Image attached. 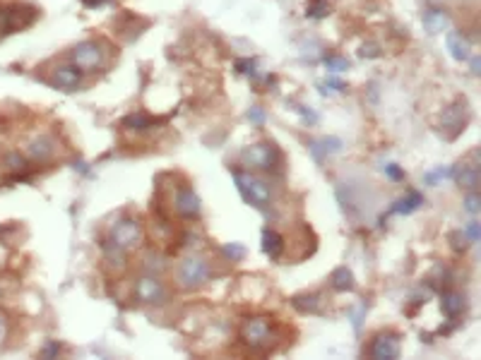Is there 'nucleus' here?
Instances as JSON below:
<instances>
[{"mask_svg":"<svg viewBox=\"0 0 481 360\" xmlns=\"http://www.w3.org/2000/svg\"><path fill=\"white\" fill-rule=\"evenodd\" d=\"M241 341L253 351H270L277 343L275 327L268 317H250L241 327Z\"/></svg>","mask_w":481,"mask_h":360,"instance_id":"obj_1","label":"nucleus"},{"mask_svg":"<svg viewBox=\"0 0 481 360\" xmlns=\"http://www.w3.org/2000/svg\"><path fill=\"white\" fill-rule=\"evenodd\" d=\"M234 180H236L238 195L243 197L245 205L258 207V209H268L272 195H270V187L263 180L250 173H243V171H234Z\"/></svg>","mask_w":481,"mask_h":360,"instance_id":"obj_2","label":"nucleus"},{"mask_svg":"<svg viewBox=\"0 0 481 360\" xmlns=\"http://www.w3.org/2000/svg\"><path fill=\"white\" fill-rule=\"evenodd\" d=\"M176 276H179V284L183 289H200V286H205L207 281H210L212 267H210V262L202 257H186L179 264Z\"/></svg>","mask_w":481,"mask_h":360,"instance_id":"obj_3","label":"nucleus"},{"mask_svg":"<svg viewBox=\"0 0 481 360\" xmlns=\"http://www.w3.org/2000/svg\"><path fill=\"white\" fill-rule=\"evenodd\" d=\"M467 123H469V106L464 98H459L457 103H453L450 108L443 111L441 123H438V132L446 139H457L464 132Z\"/></svg>","mask_w":481,"mask_h":360,"instance_id":"obj_4","label":"nucleus"},{"mask_svg":"<svg viewBox=\"0 0 481 360\" xmlns=\"http://www.w3.org/2000/svg\"><path fill=\"white\" fill-rule=\"evenodd\" d=\"M34 19V10L27 5H8L0 8V34H15Z\"/></svg>","mask_w":481,"mask_h":360,"instance_id":"obj_5","label":"nucleus"},{"mask_svg":"<svg viewBox=\"0 0 481 360\" xmlns=\"http://www.w3.org/2000/svg\"><path fill=\"white\" fill-rule=\"evenodd\" d=\"M241 159L248 166H255V169L277 171V166H279V151L272 147V144H253V147L241 154Z\"/></svg>","mask_w":481,"mask_h":360,"instance_id":"obj_6","label":"nucleus"},{"mask_svg":"<svg viewBox=\"0 0 481 360\" xmlns=\"http://www.w3.org/2000/svg\"><path fill=\"white\" fill-rule=\"evenodd\" d=\"M111 240L118 248H123L125 252L140 248V243H142V226H140L138 221H133V218H123V221H118L116 226H113Z\"/></svg>","mask_w":481,"mask_h":360,"instance_id":"obj_7","label":"nucleus"},{"mask_svg":"<svg viewBox=\"0 0 481 360\" xmlns=\"http://www.w3.org/2000/svg\"><path fill=\"white\" fill-rule=\"evenodd\" d=\"M135 293H138V298L142 300L145 305H159V302H164L166 295H169L164 284H161L154 274H145L142 279L138 281V286H135Z\"/></svg>","mask_w":481,"mask_h":360,"instance_id":"obj_8","label":"nucleus"},{"mask_svg":"<svg viewBox=\"0 0 481 360\" xmlns=\"http://www.w3.org/2000/svg\"><path fill=\"white\" fill-rule=\"evenodd\" d=\"M101 60H104V49L99 44H94V41L75 46V51H72V62L80 70H94V67L101 65Z\"/></svg>","mask_w":481,"mask_h":360,"instance_id":"obj_9","label":"nucleus"},{"mask_svg":"<svg viewBox=\"0 0 481 360\" xmlns=\"http://www.w3.org/2000/svg\"><path fill=\"white\" fill-rule=\"evenodd\" d=\"M174 207L179 212V216L183 218H195L200 216V209H202V202L197 197V192L193 187L183 185L176 190V197H174Z\"/></svg>","mask_w":481,"mask_h":360,"instance_id":"obj_10","label":"nucleus"},{"mask_svg":"<svg viewBox=\"0 0 481 360\" xmlns=\"http://www.w3.org/2000/svg\"><path fill=\"white\" fill-rule=\"evenodd\" d=\"M370 356L378 360H395L400 356V336L397 334H380L370 346Z\"/></svg>","mask_w":481,"mask_h":360,"instance_id":"obj_11","label":"nucleus"},{"mask_svg":"<svg viewBox=\"0 0 481 360\" xmlns=\"http://www.w3.org/2000/svg\"><path fill=\"white\" fill-rule=\"evenodd\" d=\"M453 178L462 190H477L479 187V161L474 164H462L453 169Z\"/></svg>","mask_w":481,"mask_h":360,"instance_id":"obj_12","label":"nucleus"},{"mask_svg":"<svg viewBox=\"0 0 481 360\" xmlns=\"http://www.w3.org/2000/svg\"><path fill=\"white\" fill-rule=\"evenodd\" d=\"M80 80H82L80 70H75L70 65H58L51 72V85H56L58 89H75L80 85Z\"/></svg>","mask_w":481,"mask_h":360,"instance_id":"obj_13","label":"nucleus"},{"mask_svg":"<svg viewBox=\"0 0 481 360\" xmlns=\"http://www.w3.org/2000/svg\"><path fill=\"white\" fill-rule=\"evenodd\" d=\"M54 154H56V147H54V139H51L49 135H39V137L29 139L27 156L31 161H49Z\"/></svg>","mask_w":481,"mask_h":360,"instance_id":"obj_14","label":"nucleus"},{"mask_svg":"<svg viewBox=\"0 0 481 360\" xmlns=\"http://www.w3.org/2000/svg\"><path fill=\"white\" fill-rule=\"evenodd\" d=\"M441 310L443 315L448 317V320H455V317H459L464 310H467V300H464L462 293H455V291H446L441 298Z\"/></svg>","mask_w":481,"mask_h":360,"instance_id":"obj_15","label":"nucleus"},{"mask_svg":"<svg viewBox=\"0 0 481 360\" xmlns=\"http://www.w3.org/2000/svg\"><path fill=\"white\" fill-rule=\"evenodd\" d=\"M0 166H3V171H8V173H24L27 171V156L19 154V151H5L3 159H0Z\"/></svg>","mask_w":481,"mask_h":360,"instance_id":"obj_16","label":"nucleus"},{"mask_svg":"<svg viewBox=\"0 0 481 360\" xmlns=\"http://www.w3.org/2000/svg\"><path fill=\"white\" fill-rule=\"evenodd\" d=\"M263 250H265V255H268V257L279 259L282 250H284V240H282V236L277 231L265 228V231H263Z\"/></svg>","mask_w":481,"mask_h":360,"instance_id":"obj_17","label":"nucleus"},{"mask_svg":"<svg viewBox=\"0 0 481 360\" xmlns=\"http://www.w3.org/2000/svg\"><path fill=\"white\" fill-rule=\"evenodd\" d=\"M339 149H342V142H339L337 137H325V139H320V142L313 144V159H316L318 164H323L327 154H334V151H339Z\"/></svg>","mask_w":481,"mask_h":360,"instance_id":"obj_18","label":"nucleus"},{"mask_svg":"<svg viewBox=\"0 0 481 360\" xmlns=\"http://www.w3.org/2000/svg\"><path fill=\"white\" fill-rule=\"evenodd\" d=\"M448 51H450V55L455 60H467L469 58L467 41H464L457 31H450V34H448Z\"/></svg>","mask_w":481,"mask_h":360,"instance_id":"obj_19","label":"nucleus"},{"mask_svg":"<svg viewBox=\"0 0 481 360\" xmlns=\"http://www.w3.org/2000/svg\"><path fill=\"white\" fill-rule=\"evenodd\" d=\"M446 27H448V15L441 12V10H428L423 15V29L428 34H436V31H443Z\"/></svg>","mask_w":481,"mask_h":360,"instance_id":"obj_20","label":"nucleus"},{"mask_svg":"<svg viewBox=\"0 0 481 360\" xmlns=\"http://www.w3.org/2000/svg\"><path fill=\"white\" fill-rule=\"evenodd\" d=\"M421 195L419 192H409V195L405 197V200H400V202H395V207H392V212L395 214H411V212H416L421 207Z\"/></svg>","mask_w":481,"mask_h":360,"instance_id":"obj_21","label":"nucleus"},{"mask_svg":"<svg viewBox=\"0 0 481 360\" xmlns=\"http://www.w3.org/2000/svg\"><path fill=\"white\" fill-rule=\"evenodd\" d=\"M332 286L337 291H352L354 289V274L347 267H339L332 274Z\"/></svg>","mask_w":481,"mask_h":360,"instance_id":"obj_22","label":"nucleus"},{"mask_svg":"<svg viewBox=\"0 0 481 360\" xmlns=\"http://www.w3.org/2000/svg\"><path fill=\"white\" fill-rule=\"evenodd\" d=\"M320 302L323 298L318 293H308V295H299V298L294 300V305L299 307L301 312H318L320 310Z\"/></svg>","mask_w":481,"mask_h":360,"instance_id":"obj_23","label":"nucleus"},{"mask_svg":"<svg viewBox=\"0 0 481 360\" xmlns=\"http://www.w3.org/2000/svg\"><path fill=\"white\" fill-rule=\"evenodd\" d=\"M104 252H106V259L108 262L113 264V267H123L125 264V250L123 248H118L116 243H113V240H108L106 245H104Z\"/></svg>","mask_w":481,"mask_h":360,"instance_id":"obj_24","label":"nucleus"},{"mask_svg":"<svg viewBox=\"0 0 481 360\" xmlns=\"http://www.w3.org/2000/svg\"><path fill=\"white\" fill-rule=\"evenodd\" d=\"M145 269L149 271V274H159V271H164V257L156 252H149L147 257H145Z\"/></svg>","mask_w":481,"mask_h":360,"instance_id":"obj_25","label":"nucleus"},{"mask_svg":"<svg viewBox=\"0 0 481 360\" xmlns=\"http://www.w3.org/2000/svg\"><path fill=\"white\" fill-rule=\"evenodd\" d=\"M154 120H149L147 116H142V113H135V116L125 118V128L130 130H147V125H152Z\"/></svg>","mask_w":481,"mask_h":360,"instance_id":"obj_26","label":"nucleus"},{"mask_svg":"<svg viewBox=\"0 0 481 360\" xmlns=\"http://www.w3.org/2000/svg\"><path fill=\"white\" fill-rule=\"evenodd\" d=\"M327 12H330V5H327L325 0H313V3L308 5V17H325Z\"/></svg>","mask_w":481,"mask_h":360,"instance_id":"obj_27","label":"nucleus"},{"mask_svg":"<svg viewBox=\"0 0 481 360\" xmlns=\"http://www.w3.org/2000/svg\"><path fill=\"white\" fill-rule=\"evenodd\" d=\"M443 178H453V169H438L426 173V185H438Z\"/></svg>","mask_w":481,"mask_h":360,"instance_id":"obj_28","label":"nucleus"},{"mask_svg":"<svg viewBox=\"0 0 481 360\" xmlns=\"http://www.w3.org/2000/svg\"><path fill=\"white\" fill-rule=\"evenodd\" d=\"M325 65L330 67L332 72H344L349 67V60L342 58V55H330V58H325Z\"/></svg>","mask_w":481,"mask_h":360,"instance_id":"obj_29","label":"nucleus"},{"mask_svg":"<svg viewBox=\"0 0 481 360\" xmlns=\"http://www.w3.org/2000/svg\"><path fill=\"white\" fill-rule=\"evenodd\" d=\"M222 252L227 255V257H231V259H241L245 255V248L241 243H231V245H224Z\"/></svg>","mask_w":481,"mask_h":360,"instance_id":"obj_30","label":"nucleus"},{"mask_svg":"<svg viewBox=\"0 0 481 360\" xmlns=\"http://www.w3.org/2000/svg\"><path fill=\"white\" fill-rule=\"evenodd\" d=\"M464 209H467L469 214H474V216L479 214V192H477V190L469 192V195H467V202H464Z\"/></svg>","mask_w":481,"mask_h":360,"instance_id":"obj_31","label":"nucleus"},{"mask_svg":"<svg viewBox=\"0 0 481 360\" xmlns=\"http://www.w3.org/2000/svg\"><path fill=\"white\" fill-rule=\"evenodd\" d=\"M450 243H453V248L457 250V252H464V250H467V236H462V233H453L450 236Z\"/></svg>","mask_w":481,"mask_h":360,"instance_id":"obj_32","label":"nucleus"},{"mask_svg":"<svg viewBox=\"0 0 481 360\" xmlns=\"http://www.w3.org/2000/svg\"><path fill=\"white\" fill-rule=\"evenodd\" d=\"M58 353H60V343H56V341H49L44 346V351H41V356H49V358H58Z\"/></svg>","mask_w":481,"mask_h":360,"instance_id":"obj_33","label":"nucleus"},{"mask_svg":"<svg viewBox=\"0 0 481 360\" xmlns=\"http://www.w3.org/2000/svg\"><path fill=\"white\" fill-rule=\"evenodd\" d=\"M479 221H472V223H469V226H467V240H469V243H479Z\"/></svg>","mask_w":481,"mask_h":360,"instance_id":"obj_34","label":"nucleus"},{"mask_svg":"<svg viewBox=\"0 0 481 360\" xmlns=\"http://www.w3.org/2000/svg\"><path fill=\"white\" fill-rule=\"evenodd\" d=\"M388 178H392V180H402L405 178V173H402V169L397 164H390L388 166Z\"/></svg>","mask_w":481,"mask_h":360,"instance_id":"obj_35","label":"nucleus"},{"mask_svg":"<svg viewBox=\"0 0 481 360\" xmlns=\"http://www.w3.org/2000/svg\"><path fill=\"white\" fill-rule=\"evenodd\" d=\"M5 336H8V315L0 310V343L5 341Z\"/></svg>","mask_w":481,"mask_h":360,"instance_id":"obj_36","label":"nucleus"},{"mask_svg":"<svg viewBox=\"0 0 481 360\" xmlns=\"http://www.w3.org/2000/svg\"><path fill=\"white\" fill-rule=\"evenodd\" d=\"M361 55H364V58H373V55H378V46L366 44V46H364V51H361Z\"/></svg>","mask_w":481,"mask_h":360,"instance_id":"obj_37","label":"nucleus"},{"mask_svg":"<svg viewBox=\"0 0 481 360\" xmlns=\"http://www.w3.org/2000/svg\"><path fill=\"white\" fill-rule=\"evenodd\" d=\"M248 116H250V120H253V123H263V120H265V113L260 111V108H253Z\"/></svg>","mask_w":481,"mask_h":360,"instance_id":"obj_38","label":"nucleus"},{"mask_svg":"<svg viewBox=\"0 0 481 360\" xmlns=\"http://www.w3.org/2000/svg\"><path fill=\"white\" fill-rule=\"evenodd\" d=\"M364 312H366V307H364V305L359 307V312H354V327H357V329H361V322H364V320H361V317H364Z\"/></svg>","mask_w":481,"mask_h":360,"instance_id":"obj_39","label":"nucleus"},{"mask_svg":"<svg viewBox=\"0 0 481 360\" xmlns=\"http://www.w3.org/2000/svg\"><path fill=\"white\" fill-rule=\"evenodd\" d=\"M327 85L334 87V89H339V92H342L344 87H347V85H344V82H339V80H327Z\"/></svg>","mask_w":481,"mask_h":360,"instance_id":"obj_40","label":"nucleus"},{"mask_svg":"<svg viewBox=\"0 0 481 360\" xmlns=\"http://www.w3.org/2000/svg\"><path fill=\"white\" fill-rule=\"evenodd\" d=\"M479 67H481V60H479V55H474V58H472V72H474V75H479Z\"/></svg>","mask_w":481,"mask_h":360,"instance_id":"obj_41","label":"nucleus"}]
</instances>
